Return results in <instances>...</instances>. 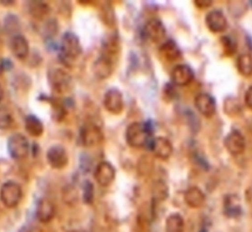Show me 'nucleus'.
Wrapping results in <instances>:
<instances>
[{
    "label": "nucleus",
    "mask_w": 252,
    "mask_h": 232,
    "mask_svg": "<svg viewBox=\"0 0 252 232\" xmlns=\"http://www.w3.org/2000/svg\"><path fill=\"white\" fill-rule=\"evenodd\" d=\"M22 188L15 181H7L0 188V201L9 209L18 206L22 200Z\"/></svg>",
    "instance_id": "1"
},
{
    "label": "nucleus",
    "mask_w": 252,
    "mask_h": 232,
    "mask_svg": "<svg viewBox=\"0 0 252 232\" xmlns=\"http://www.w3.org/2000/svg\"><path fill=\"white\" fill-rule=\"evenodd\" d=\"M149 136V128L141 123H133L126 129V141L132 148L138 149L146 146Z\"/></svg>",
    "instance_id": "2"
},
{
    "label": "nucleus",
    "mask_w": 252,
    "mask_h": 232,
    "mask_svg": "<svg viewBox=\"0 0 252 232\" xmlns=\"http://www.w3.org/2000/svg\"><path fill=\"white\" fill-rule=\"evenodd\" d=\"M50 86L54 92L64 94L72 88V78L67 72L60 68H54L49 72Z\"/></svg>",
    "instance_id": "3"
},
{
    "label": "nucleus",
    "mask_w": 252,
    "mask_h": 232,
    "mask_svg": "<svg viewBox=\"0 0 252 232\" xmlns=\"http://www.w3.org/2000/svg\"><path fill=\"white\" fill-rule=\"evenodd\" d=\"M61 53L63 57L69 60L78 58L83 52L79 38L72 32L64 33L60 44Z\"/></svg>",
    "instance_id": "4"
},
{
    "label": "nucleus",
    "mask_w": 252,
    "mask_h": 232,
    "mask_svg": "<svg viewBox=\"0 0 252 232\" xmlns=\"http://www.w3.org/2000/svg\"><path fill=\"white\" fill-rule=\"evenodd\" d=\"M8 151L15 160L24 159L29 155V141L22 133H14L8 140Z\"/></svg>",
    "instance_id": "5"
},
{
    "label": "nucleus",
    "mask_w": 252,
    "mask_h": 232,
    "mask_svg": "<svg viewBox=\"0 0 252 232\" xmlns=\"http://www.w3.org/2000/svg\"><path fill=\"white\" fill-rule=\"evenodd\" d=\"M103 132L94 124H87L81 129L80 141L86 147H94L103 141Z\"/></svg>",
    "instance_id": "6"
},
{
    "label": "nucleus",
    "mask_w": 252,
    "mask_h": 232,
    "mask_svg": "<svg viewBox=\"0 0 252 232\" xmlns=\"http://www.w3.org/2000/svg\"><path fill=\"white\" fill-rule=\"evenodd\" d=\"M103 106L112 114H121L125 106L121 91L116 88L108 90L103 98Z\"/></svg>",
    "instance_id": "7"
},
{
    "label": "nucleus",
    "mask_w": 252,
    "mask_h": 232,
    "mask_svg": "<svg viewBox=\"0 0 252 232\" xmlns=\"http://www.w3.org/2000/svg\"><path fill=\"white\" fill-rule=\"evenodd\" d=\"M46 158L50 166L55 169H63L68 164V155L61 145L52 146L47 151Z\"/></svg>",
    "instance_id": "8"
},
{
    "label": "nucleus",
    "mask_w": 252,
    "mask_h": 232,
    "mask_svg": "<svg viewBox=\"0 0 252 232\" xmlns=\"http://www.w3.org/2000/svg\"><path fill=\"white\" fill-rule=\"evenodd\" d=\"M115 167L111 163L103 161L97 164L95 169L94 178L97 183L103 187L109 186L115 179Z\"/></svg>",
    "instance_id": "9"
},
{
    "label": "nucleus",
    "mask_w": 252,
    "mask_h": 232,
    "mask_svg": "<svg viewBox=\"0 0 252 232\" xmlns=\"http://www.w3.org/2000/svg\"><path fill=\"white\" fill-rule=\"evenodd\" d=\"M145 34L152 42L160 43L166 38V29L160 20L152 19L145 26Z\"/></svg>",
    "instance_id": "10"
},
{
    "label": "nucleus",
    "mask_w": 252,
    "mask_h": 232,
    "mask_svg": "<svg viewBox=\"0 0 252 232\" xmlns=\"http://www.w3.org/2000/svg\"><path fill=\"white\" fill-rule=\"evenodd\" d=\"M224 146L230 155H241L246 149V139L241 132L233 130L224 139Z\"/></svg>",
    "instance_id": "11"
},
{
    "label": "nucleus",
    "mask_w": 252,
    "mask_h": 232,
    "mask_svg": "<svg viewBox=\"0 0 252 232\" xmlns=\"http://www.w3.org/2000/svg\"><path fill=\"white\" fill-rule=\"evenodd\" d=\"M195 106L201 114L211 118L216 112V103L215 98L208 93H199L194 100Z\"/></svg>",
    "instance_id": "12"
},
{
    "label": "nucleus",
    "mask_w": 252,
    "mask_h": 232,
    "mask_svg": "<svg viewBox=\"0 0 252 232\" xmlns=\"http://www.w3.org/2000/svg\"><path fill=\"white\" fill-rule=\"evenodd\" d=\"M205 24L208 29L213 33H221L226 29L227 20L223 12L215 9L209 12L205 18Z\"/></svg>",
    "instance_id": "13"
},
{
    "label": "nucleus",
    "mask_w": 252,
    "mask_h": 232,
    "mask_svg": "<svg viewBox=\"0 0 252 232\" xmlns=\"http://www.w3.org/2000/svg\"><path fill=\"white\" fill-rule=\"evenodd\" d=\"M193 78L194 72L187 65H178L172 70V80L177 86H187L192 82Z\"/></svg>",
    "instance_id": "14"
},
{
    "label": "nucleus",
    "mask_w": 252,
    "mask_h": 232,
    "mask_svg": "<svg viewBox=\"0 0 252 232\" xmlns=\"http://www.w3.org/2000/svg\"><path fill=\"white\" fill-rule=\"evenodd\" d=\"M152 150L157 158L167 159L172 155L173 147L167 138L158 137L152 141Z\"/></svg>",
    "instance_id": "15"
},
{
    "label": "nucleus",
    "mask_w": 252,
    "mask_h": 232,
    "mask_svg": "<svg viewBox=\"0 0 252 232\" xmlns=\"http://www.w3.org/2000/svg\"><path fill=\"white\" fill-rule=\"evenodd\" d=\"M93 71L98 79H107L111 76L114 71V60L101 55L100 57L95 60L93 66Z\"/></svg>",
    "instance_id": "16"
},
{
    "label": "nucleus",
    "mask_w": 252,
    "mask_h": 232,
    "mask_svg": "<svg viewBox=\"0 0 252 232\" xmlns=\"http://www.w3.org/2000/svg\"><path fill=\"white\" fill-rule=\"evenodd\" d=\"M10 50L17 59L25 60L29 54V42L23 35H15L10 41Z\"/></svg>",
    "instance_id": "17"
},
{
    "label": "nucleus",
    "mask_w": 252,
    "mask_h": 232,
    "mask_svg": "<svg viewBox=\"0 0 252 232\" xmlns=\"http://www.w3.org/2000/svg\"><path fill=\"white\" fill-rule=\"evenodd\" d=\"M56 215V207L54 204L49 199L43 198L39 201L37 209H36V216L41 223H49L52 221Z\"/></svg>",
    "instance_id": "18"
},
{
    "label": "nucleus",
    "mask_w": 252,
    "mask_h": 232,
    "mask_svg": "<svg viewBox=\"0 0 252 232\" xmlns=\"http://www.w3.org/2000/svg\"><path fill=\"white\" fill-rule=\"evenodd\" d=\"M184 201L188 206L192 209H198L204 206L206 197L204 192L198 187H191L184 194Z\"/></svg>",
    "instance_id": "19"
},
{
    "label": "nucleus",
    "mask_w": 252,
    "mask_h": 232,
    "mask_svg": "<svg viewBox=\"0 0 252 232\" xmlns=\"http://www.w3.org/2000/svg\"><path fill=\"white\" fill-rule=\"evenodd\" d=\"M102 50H103L102 55L114 60L115 56L119 54V52L121 50V43H120V39L118 37V35H108L106 39L103 40Z\"/></svg>",
    "instance_id": "20"
},
{
    "label": "nucleus",
    "mask_w": 252,
    "mask_h": 232,
    "mask_svg": "<svg viewBox=\"0 0 252 232\" xmlns=\"http://www.w3.org/2000/svg\"><path fill=\"white\" fill-rule=\"evenodd\" d=\"M160 53L168 61H176L182 55V52L177 43L172 40L165 41L160 47Z\"/></svg>",
    "instance_id": "21"
},
{
    "label": "nucleus",
    "mask_w": 252,
    "mask_h": 232,
    "mask_svg": "<svg viewBox=\"0 0 252 232\" xmlns=\"http://www.w3.org/2000/svg\"><path fill=\"white\" fill-rule=\"evenodd\" d=\"M223 214L229 218H236L241 215V204L235 195H228L224 199Z\"/></svg>",
    "instance_id": "22"
},
{
    "label": "nucleus",
    "mask_w": 252,
    "mask_h": 232,
    "mask_svg": "<svg viewBox=\"0 0 252 232\" xmlns=\"http://www.w3.org/2000/svg\"><path fill=\"white\" fill-rule=\"evenodd\" d=\"M25 129L26 132L34 138H39L43 134V124L34 115L31 114L26 116L25 119Z\"/></svg>",
    "instance_id": "23"
},
{
    "label": "nucleus",
    "mask_w": 252,
    "mask_h": 232,
    "mask_svg": "<svg viewBox=\"0 0 252 232\" xmlns=\"http://www.w3.org/2000/svg\"><path fill=\"white\" fill-rule=\"evenodd\" d=\"M28 9L32 17L39 20L46 19L51 12L50 6L45 2H40V1L30 2Z\"/></svg>",
    "instance_id": "24"
},
{
    "label": "nucleus",
    "mask_w": 252,
    "mask_h": 232,
    "mask_svg": "<svg viewBox=\"0 0 252 232\" xmlns=\"http://www.w3.org/2000/svg\"><path fill=\"white\" fill-rule=\"evenodd\" d=\"M166 232H184L185 222L180 214L174 213L170 215L166 221Z\"/></svg>",
    "instance_id": "25"
},
{
    "label": "nucleus",
    "mask_w": 252,
    "mask_h": 232,
    "mask_svg": "<svg viewBox=\"0 0 252 232\" xmlns=\"http://www.w3.org/2000/svg\"><path fill=\"white\" fill-rule=\"evenodd\" d=\"M153 200L158 202H163L169 196V189L164 181H156L152 187Z\"/></svg>",
    "instance_id": "26"
},
{
    "label": "nucleus",
    "mask_w": 252,
    "mask_h": 232,
    "mask_svg": "<svg viewBox=\"0 0 252 232\" xmlns=\"http://www.w3.org/2000/svg\"><path fill=\"white\" fill-rule=\"evenodd\" d=\"M239 72L244 77H250L252 75V55L244 53L241 54L237 59L236 62Z\"/></svg>",
    "instance_id": "27"
},
{
    "label": "nucleus",
    "mask_w": 252,
    "mask_h": 232,
    "mask_svg": "<svg viewBox=\"0 0 252 232\" xmlns=\"http://www.w3.org/2000/svg\"><path fill=\"white\" fill-rule=\"evenodd\" d=\"M14 122L13 115L5 107H0V130L9 129Z\"/></svg>",
    "instance_id": "28"
},
{
    "label": "nucleus",
    "mask_w": 252,
    "mask_h": 232,
    "mask_svg": "<svg viewBox=\"0 0 252 232\" xmlns=\"http://www.w3.org/2000/svg\"><path fill=\"white\" fill-rule=\"evenodd\" d=\"M221 44L223 46V54L226 56H231L235 54L237 49V46L231 38L229 36H222L220 39Z\"/></svg>",
    "instance_id": "29"
},
{
    "label": "nucleus",
    "mask_w": 252,
    "mask_h": 232,
    "mask_svg": "<svg viewBox=\"0 0 252 232\" xmlns=\"http://www.w3.org/2000/svg\"><path fill=\"white\" fill-rule=\"evenodd\" d=\"M224 111L227 114H238L241 112V105L235 98H227L224 102Z\"/></svg>",
    "instance_id": "30"
},
{
    "label": "nucleus",
    "mask_w": 252,
    "mask_h": 232,
    "mask_svg": "<svg viewBox=\"0 0 252 232\" xmlns=\"http://www.w3.org/2000/svg\"><path fill=\"white\" fill-rule=\"evenodd\" d=\"M154 163L152 158L149 156H144L139 160V164H138V170L139 173H141V175H147L152 171L153 168Z\"/></svg>",
    "instance_id": "31"
},
{
    "label": "nucleus",
    "mask_w": 252,
    "mask_h": 232,
    "mask_svg": "<svg viewBox=\"0 0 252 232\" xmlns=\"http://www.w3.org/2000/svg\"><path fill=\"white\" fill-rule=\"evenodd\" d=\"M78 200V194L74 187H67L63 192V201L68 205H74Z\"/></svg>",
    "instance_id": "32"
},
{
    "label": "nucleus",
    "mask_w": 252,
    "mask_h": 232,
    "mask_svg": "<svg viewBox=\"0 0 252 232\" xmlns=\"http://www.w3.org/2000/svg\"><path fill=\"white\" fill-rule=\"evenodd\" d=\"M4 28L9 33H15L19 30V20L15 15H9L4 20Z\"/></svg>",
    "instance_id": "33"
},
{
    "label": "nucleus",
    "mask_w": 252,
    "mask_h": 232,
    "mask_svg": "<svg viewBox=\"0 0 252 232\" xmlns=\"http://www.w3.org/2000/svg\"><path fill=\"white\" fill-rule=\"evenodd\" d=\"M83 200L87 204L92 203L94 200V186L90 182H86L83 188Z\"/></svg>",
    "instance_id": "34"
},
{
    "label": "nucleus",
    "mask_w": 252,
    "mask_h": 232,
    "mask_svg": "<svg viewBox=\"0 0 252 232\" xmlns=\"http://www.w3.org/2000/svg\"><path fill=\"white\" fill-rule=\"evenodd\" d=\"M111 6L104 5L103 6V9H102V20L103 21L105 22V24L107 25H112V24H114V21H115V18H114V14H113V12H112L111 8H110Z\"/></svg>",
    "instance_id": "35"
},
{
    "label": "nucleus",
    "mask_w": 252,
    "mask_h": 232,
    "mask_svg": "<svg viewBox=\"0 0 252 232\" xmlns=\"http://www.w3.org/2000/svg\"><path fill=\"white\" fill-rule=\"evenodd\" d=\"M245 103L247 107L252 111V85L247 89L245 95Z\"/></svg>",
    "instance_id": "36"
},
{
    "label": "nucleus",
    "mask_w": 252,
    "mask_h": 232,
    "mask_svg": "<svg viewBox=\"0 0 252 232\" xmlns=\"http://www.w3.org/2000/svg\"><path fill=\"white\" fill-rule=\"evenodd\" d=\"M194 3L198 8L205 9V8H209V6L212 5L213 2L211 0H196Z\"/></svg>",
    "instance_id": "37"
},
{
    "label": "nucleus",
    "mask_w": 252,
    "mask_h": 232,
    "mask_svg": "<svg viewBox=\"0 0 252 232\" xmlns=\"http://www.w3.org/2000/svg\"><path fill=\"white\" fill-rule=\"evenodd\" d=\"M7 62H8L7 60H3V59L0 57V75L2 74L9 67L7 65Z\"/></svg>",
    "instance_id": "38"
},
{
    "label": "nucleus",
    "mask_w": 252,
    "mask_h": 232,
    "mask_svg": "<svg viewBox=\"0 0 252 232\" xmlns=\"http://www.w3.org/2000/svg\"><path fill=\"white\" fill-rule=\"evenodd\" d=\"M3 87H2V86L0 85V102L1 101L3 100Z\"/></svg>",
    "instance_id": "39"
}]
</instances>
